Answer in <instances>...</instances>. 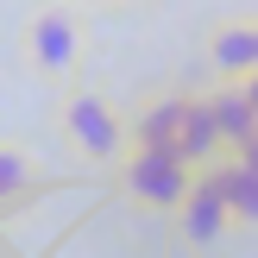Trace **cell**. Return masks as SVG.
Returning <instances> with one entry per match:
<instances>
[{"mask_svg": "<svg viewBox=\"0 0 258 258\" xmlns=\"http://www.w3.org/2000/svg\"><path fill=\"white\" fill-rule=\"evenodd\" d=\"M57 139H63L82 164L107 170V164L126 151V113L113 107L101 88H88V82H76V76H70L63 95H57Z\"/></svg>", "mask_w": 258, "mask_h": 258, "instance_id": "1", "label": "cell"}, {"mask_svg": "<svg viewBox=\"0 0 258 258\" xmlns=\"http://www.w3.org/2000/svg\"><path fill=\"white\" fill-rule=\"evenodd\" d=\"M107 170H113L120 202H126V208H139V214H176L189 176H196L170 145H126Z\"/></svg>", "mask_w": 258, "mask_h": 258, "instance_id": "2", "label": "cell"}, {"mask_svg": "<svg viewBox=\"0 0 258 258\" xmlns=\"http://www.w3.org/2000/svg\"><path fill=\"white\" fill-rule=\"evenodd\" d=\"M25 63H32L44 82H70L76 70H82V19H76V7H38L32 19H25V38H19Z\"/></svg>", "mask_w": 258, "mask_h": 258, "instance_id": "3", "label": "cell"}, {"mask_svg": "<svg viewBox=\"0 0 258 258\" xmlns=\"http://www.w3.org/2000/svg\"><path fill=\"white\" fill-rule=\"evenodd\" d=\"M176 233L189 239L196 252H214L227 233H233V221H227V196H221V176H214V164H202L196 176H189L183 202H176Z\"/></svg>", "mask_w": 258, "mask_h": 258, "instance_id": "4", "label": "cell"}, {"mask_svg": "<svg viewBox=\"0 0 258 258\" xmlns=\"http://www.w3.org/2000/svg\"><path fill=\"white\" fill-rule=\"evenodd\" d=\"M202 101H208L214 133H221L227 151L258 145V76H208Z\"/></svg>", "mask_w": 258, "mask_h": 258, "instance_id": "5", "label": "cell"}, {"mask_svg": "<svg viewBox=\"0 0 258 258\" xmlns=\"http://www.w3.org/2000/svg\"><path fill=\"white\" fill-rule=\"evenodd\" d=\"M202 57L208 76H258V19L246 13H227L202 32Z\"/></svg>", "mask_w": 258, "mask_h": 258, "instance_id": "6", "label": "cell"}, {"mask_svg": "<svg viewBox=\"0 0 258 258\" xmlns=\"http://www.w3.org/2000/svg\"><path fill=\"white\" fill-rule=\"evenodd\" d=\"M170 151L189 164V170H202V164H214L221 158V133H214V113H208V101H202V88H189V101H183V120H176V139H170Z\"/></svg>", "mask_w": 258, "mask_h": 258, "instance_id": "7", "label": "cell"}, {"mask_svg": "<svg viewBox=\"0 0 258 258\" xmlns=\"http://www.w3.org/2000/svg\"><path fill=\"white\" fill-rule=\"evenodd\" d=\"M183 101H189V88L151 95L145 107L126 120V145H170V139H176V120H183Z\"/></svg>", "mask_w": 258, "mask_h": 258, "instance_id": "8", "label": "cell"}, {"mask_svg": "<svg viewBox=\"0 0 258 258\" xmlns=\"http://www.w3.org/2000/svg\"><path fill=\"white\" fill-rule=\"evenodd\" d=\"M44 189V176H38V164L25 158L19 145H0V208H19L25 196H38Z\"/></svg>", "mask_w": 258, "mask_h": 258, "instance_id": "9", "label": "cell"}, {"mask_svg": "<svg viewBox=\"0 0 258 258\" xmlns=\"http://www.w3.org/2000/svg\"><path fill=\"white\" fill-rule=\"evenodd\" d=\"M76 7H107V0H76Z\"/></svg>", "mask_w": 258, "mask_h": 258, "instance_id": "10", "label": "cell"}]
</instances>
